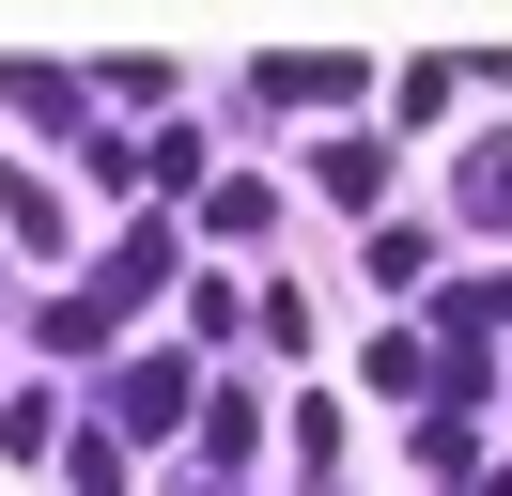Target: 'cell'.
<instances>
[{
	"label": "cell",
	"mask_w": 512,
	"mask_h": 496,
	"mask_svg": "<svg viewBox=\"0 0 512 496\" xmlns=\"http://www.w3.org/2000/svg\"><path fill=\"white\" fill-rule=\"evenodd\" d=\"M109 419H125V434H171V419H187V357H140V372H125V403H109Z\"/></svg>",
	"instance_id": "6da1fadb"
},
{
	"label": "cell",
	"mask_w": 512,
	"mask_h": 496,
	"mask_svg": "<svg viewBox=\"0 0 512 496\" xmlns=\"http://www.w3.org/2000/svg\"><path fill=\"white\" fill-rule=\"evenodd\" d=\"M0 109H32V124H78V78H47V62H0Z\"/></svg>",
	"instance_id": "7a4b0ae2"
},
{
	"label": "cell",
	"mask_w": 512,
	"mask_h": 496,
	"mask_svg": "<svg viewBox=\"0 0 512 496\" xmlns=\"http://www.w3.org/2000/svg\"><path fill=\"white\" fill-rule=\"evenodd\" d=\"M78 496H125V450L109 434H78Z\"/></svg>",
	"instance_id": "277c9868"
},
{
	"label": "cell",
	"mask_w": 512,
	"mask_h": 496,
	"mask_svg": "<svg viewBox=\"0 0 512 496\" xmlns=\"http://www.w3.org/2000/svg\"><path fill=\"white\" fill-rule=\"evenodd\" d=\"M466 217H512V140H481V155H466Z\"/></svg>",
	"instance_id": "3957f363"
}]
</instances>
